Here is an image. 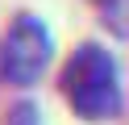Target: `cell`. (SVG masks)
Instances as JSON below:
<instances>
[{
    "label": "cell",
    "mask_w": 129,
    "mask_h": 125,
    "mask_svg": "<svg viewBox=\"0 0 129 125\" xmlns=\"http://www.w3.org/2000/svg\"><path fill=\"white\" fill-rule=\"evenodd\" d=\"M62 96L87 121H112L121 113V71L117 58L96 42H83L62 67Z\"/></svg>",
    "instance_id": "1"
},
{
    "label": "cell",
    "mask_w": 129,
    "mask_h": 125,
    "mask_svg": "<svg viewBox=\"0 0 129 125\" xmlns=\"http://www.w3.org/2000/svg\"><path fill=\"white\" fill-rule=\"evenodd\" d=\"M50 29H46L38 17L21 13L17 21L9 25V33H4V42H0V75L9 83H17V88H25V83H34L38 75L46 71V63H50Z\"/></svg>",
    "instance_id": "2"
},
{
    "label": "cell",
    "mask_w": 129,
    "mask_h": 125,
    "mask_svg": "<svg viewBox=\"0 0 129 125\" xmlns=\"http://www.w3.org/2000/svg\"><path fill=\"white\" fill-rule=\"evenodd\" d=\"M92 4L117 38H129V0H92Z\"/></svg>",
    "instance_id": "3"
},
{
    "label": "cell",
    "mask_w": 129,
    "mask_h": 125,
    "mask_svg": "<svg viewBox=\"0 0 129 125\" xmlns=\"http://www.w3.org/2000/svg\"><path fill=\"white\" fill-rule=\"evenodd\" d=\"M4 125H38V108L29 104V100H21V104H13L9 113H4Z\"/></svg>",
    "instance_id": "4"
}]
</instances>
